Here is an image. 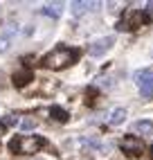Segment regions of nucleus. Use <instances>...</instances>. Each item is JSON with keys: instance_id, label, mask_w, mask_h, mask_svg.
Here are the masks:
<instances>
[{"instance_id": "nucleus-1", "label": "nucleus", "mask_w": 153, "mask_h": 160, "mask_svg": "<svg viewBox=\"0 0 153 160\" xmlns=\"http://www.w3.org/2000/svg\"><path fill=\"white\" fill-rule=\"evenodd\" d=\"M79 52L72 50V48H54L50 54L43 57V66L50 68V70H61V68H68L76 61Z\"/></svg>"}, {"instance_id": "nucleus-2", "label": "nucleus", "mask_w": 153, "mask_h": 160, "mask_svg": "<svg viewBox=\"0 0 153 160\" xmlns=\"http://www.w3.org/2000/svg\"><path fill=\"white\" fill-rule=\"evenodd\" d=\"M45 140H43L41 135H18L14 138L12 142H9V149H12L14 153H36L38 149H43Z\"/></svg>"}, {"instance_id": "nucleus-3", "label": "nucleus", "mask_w": 153, "mask_h": 160, "mask_svg": "<svg viewBox=\"0 0 153 160\" xmlns=\"http://www.w3.org/2000/svg\"><path fill=\"white\" fill-rule=\"evenodd\" d=\"M135 83L144 97H153V70H137Z\"/></svg>"}, {"instance_id": "nucleus-4", "label": "nucleus", "mask_w": 153, "mask_h": 160, "mask_svg": "<svg viewBox=\"0 0 153 160\" xmlns=\"http://www.w3.org/2000/svg\"><path fill=\"white\" fill-rule=\"evenodd\" d=\"M119 149H122V153H126L131 158H140L142 153H144V144H142V140H140V138H133V135L124 138V140L119 142Z\"/></svg>"}, {"instance_id": "nucleus-5", "label": "nucleus", "mask_w": 153, "mask_h": 160, "mask_svg": "<svg viewBox=\"0 0 153 160\" xmlns=\"http://www.w3.org/2000/svg\"><path fill=\"white\" fill-rule=\"evenodd\" d=\"M113 43H115V36L97 38V41H92V43L88 45V54L90 57H101V54H106V52L113 48Z\"/></svg>"}, {"instance_id": "nucleus-6", "label": "nucleus", "mask_w": 153, "mask_h": 160, "mask_svg": "<svg viewBox=\"0 0 153 160\" xmlns=\"http://www.w3.org/2000/svg\"><path fill=\"white\" fill-rule=\"evenodd\" d=\"M18 32L16 25H7L2 32H0V52H7L12 48V41H14V34Z\"/></svg>"}, {"instance_id": "nucleus-7", "label": "nucleus", "mask_w": 153, "mask_h": 160, "mask_svg": "<svg viewBox=\"0 0 153 160\" xmlns=\"http://www.w3.org/2000/svg\"><path fill=\"white\" fill-rule=\"evenodd\" d=\"M133 133L144 135V138H151V135H153V122H149V120L135 122V124H133Z\"/></svg>"}, {"instance_id": "nucleus-8", "label": "nucleus", "mask_w": 153, "mask_h": 160, "mask_svg": "<svg viewBox=\"0 0 153 160\" xmlns=\"http://www.w3.org/2000/svg\"><path fill=\"white\" fill-rule=\"evenodd\" d=\"M70 7H72V14H74V16H83L86 12L95 9L97 2H90V0H81V2H79V0H76V2H72Z\"/></svg>"}, {"instance_id": "nucleus-9", "label": "nucleus", "mask_w": 153, "mask_h": 160, "mask_svg": "<svg viewBox=\"0 0 153 160\" xmlns=\"http://www.w3.org/2000/svg\"><path fill=\"white\" fill-rule=\"evenodd\" d=\"M32 77H34V74H32V70H25V68H23V70H18L12 79H14V86L23 88V86H27V83L32 81Z\"/></svg>"}, {"instance_id": "nucleus-10", "label": "nucleus", "mask_w": 153, "mask_h": 160, "mask_svg": "<svg viewBox=\"0 0 153 160\" xmlns=\"http://www.w3.org/2000/svg\"><path fill=\"white\" fill-rule=\"evenodd\" d=\"M61 12H63V5L61 2H47V5H43V9H41V14L43 16H50V18H59Z\"/></svg>"}, {"instance_id": "nucleus-11", "label": "nucleus", "mask_w": 153, "mask_h": 160, "mask_svg": "<svg viewBox=\"0 0 153 160\" xmlns=\"http://www.w3.org/2000/svg\"><path fill=\"white\" fill-rule=\"evenodd\" d=\"M124 120H126V108H113L108 113V124H113V126H119Z\"/></svg>"}, {"instance_id": "nucleus-12", "label": "nucleus", "mask_w": 153, "mask_h": 160, "mask_svg": "<svg viewBox=\"0 0 153 160\" xmlns=\"http://www.w3.org/2000/svg\"><path fill=\"white\" fill-rule=\"evenodd\" d=\"M50 115H52V120L54 122H68V111H63V108H59V106H52L50 108Z\"/></svg>"}, {"instance_id": "nucleus-13", "label": "nucleus", "mask_w": 153, "mask_h": 160, "mask_svg": "<svg viewBox=\"0 0 153 160\" xmlns=\"http://www.w3.org/2000/svg\"><path fill=\"white\" fill-rule=\"evenodd\" d=\"M34 126H36V120H32V117H27V120L20 122V129H23V131H32Z\"/></svg>"}, {"instance_id": "nucleus-14", "label": "nucleus", "mask_w": 153, "mask_h": 160, "mask_svg": "<svg viewBox=\"0 0 153 160\" xmlns=\"http://www.w3.org/2000/svg\"><path fill=\"white\" fill-rule=\"evenodd\" d=\"M5 124H7V126H14V124H18V117H14V115H7Z\"/></svg>"}, {"instance_id": "nucleus-15", "label": "nucleus", "mask_w": 153, "mask_h": 160, "mask_svg": "<svg viewBox=\"0 0 153 160\" xmlns=\"http://www.w3.org/2000/svg\"><path fill=\"white\" fill-rule=\"evenodd\" d=\"M146 14H153V2H149V5H146Z\"/></svg>"}, {"instance_id": "nucleus-16", "label": "nucleus", "mask_w": 153, "mask_h": 160, "mask_svg": "<svg viewBox=\"0 0 153 160\" xmlns=\"http://www.w3.org/2000/svg\"><path fill=\"white\" fill-rule=\"evenodd\" d=\"M5 133V124H0V135H2Z\"/></svg>"}, {"instance_id": "nucleus-17", "label": "nucleus", "mask_w": 153, "mask_h": 160, "mask_svg": "<svg viewBox=\"0 0 153 160\" xmlns=\"http://www.w3.org/2000/svg\"><path fill=\"white\" fill-rule=\"evenodd\" d=\"M151 156H153V144H151Z\"/></svg>"}]
</instances>
